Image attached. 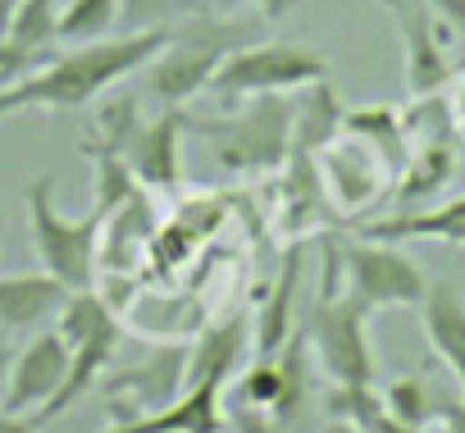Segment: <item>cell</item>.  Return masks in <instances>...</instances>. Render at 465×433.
Segmentation results:
<instances>
[{"mask_svg": "<svg viewBox=\"0 0 465 433\" xmlns=\"http://www.w3.org/2000/svg\"><path fill=\"white\" fill-rule=\"evenodd\" d=\"M238 397H242V406L270 415L283 397V356H256V365L238 383Z\"/></svg>", "mask_w": 465, "mask_h": 433, "instance_id": "f546056e", "label": "cell"}, {"mask_svg": "<svg viewBox=\"0 0 465 433\" xmlns=\"http://www.w3.org/2000/svg\"><path fill=\"white\" fill-rule=\"evenodd\" d=\"M247 37H252V19L247 15H219V10L169 28V42L142 69L151 101H160V105H187L192 96H201L210 87V78L219 74V64L232 51L247 46Z\"/></svg>", "mask_w": 465, "mask_h": 433, "instance_id": "3957f363", "label": "cell"}, {"mask_svg": "<svg viewBox=\"0 0 465 433\" xmlns=\"http://www.w3.org/2000/svg\"><path fill=\"white\" fill-rule=\"evenodd\" d=\"M342 133L365 137V142L388 160V169L401 178V169H406V160H411V137H406V128H401V110H397V105H356V110H347Z\"/></svg>", "mask_w": 465, "mask_h": 433, "instance_id": "7402d4cb", "label": "cell"}, {"mask_svg": "<svg viewBox=\"0 0 465 433\" xmlns=\"http://www.w3.org/2000/svg\"><path fill=\"white\" fill-rule=\"evenodd\" d=\"M292 105H297V123H292V151L302 155H315L320 146H329L338 133H342V101L333 92V83H311L302 92H292Z\"/></svg>", "mask_w": 465, "mask_h": 433, "instance_id": "44dd1931", "label": "cell"}, {"mask_svg": "<svg viewBox=\"0 0 465 433\" xmlns=\"http://www.w3.org/2000/svg\"><path fill=\"white\" fill-rule=\"evenodd\" d=\"M55 28H60V0H24V5L15 10V19H10V28H5V37L19 51L46 60V51L60 42Z\"/></svg>", "mask_w": 465, "mask_h": 433, "instance_id": "83f0119b", "label": "cell"}, {"mask_svg": "<svg viewBox=\"0 0 465 433\" xmlns=\"http://www.w3.org/2000/svg\"><path fill=\"white\" fill-rule=\"evenodd\" d=\"M456 123H460V142H465V74H460V92H456Z\"/></svg>", "mask_w": 465, "mask_h": 433, "instance_id": "8d00e7d4", "label": "cell"}, {"mask_svg": "<svg viewBox=\"0 0 465 433\" xmlns=\"http://www.w3.org/2000/svg\"><path fill=\"white\" fill-rule=\"evenodd\" d=\"M247 351H252V324H247V315H232L223 324H210L187 347V388H201V383L228 388L232 374L242 369Z\"/></svg>", "mask_w": 465, "mask_h": 433, "instance_id": "9a60e30c", "label": "cell"}, {"mask_svg": "<svg viewBox=\"0 0 465 433\" xmlns=\"http://www.w3.org/2000/svg\"><path fill=\"white\" fill-rule=\"evenodd\" d=\"M69 301V288L60 279L42 274H10L0 279V329L10 333H28L42 329L46 320L60 315V306Z\"/></svg>", "mask_w": 465, "mask_h": 433, "instance_id": "ac0fdd59", "label": "cell"}, {"mask_svg": "<svg viewBox=\"0 0 465 433\" xmlns=\"http://www.w3.org/2000/svg\"><path fill=\"white\" fill-rule=\"evenodd\" d=\"M164 42L169 28H151V33H119L87 46H69L64 55H46L37 69L0 87V119L28 114V110H51V114L83 110L96 96L114 92L124 78L142 74Z\"/></svg>", "mask_w": 465, "mask_h": 433, "instance_id": "6da1fadb", "label": "cell"}, {"mask_svg": "<svg viewBox=\"0 0 465 433\" xmlns=\"http://www.w3.org/2000/svg\"><path fill=\"white\" fill-rule=\"evenodd\" d=\"M383 5H388V10H392V5H397V0H383Z\"/></svg>", "mask_w": 465, "mask_h": 433, "instance_id": "ab89813d", "label": "cell"}, {"mask_svg": "<svg viewBox=\"0 0 465 433\" xmlns=\"http://www.w3.org/2000/svg\"><path fill=\"white\" fill-rule=\"evenodd\" d=\"M15 356H19V347H15V333H10V329H0V392H5V383H10Z\"/></svg>", "mask_w": 465, "mask_h": 433, "instance_id": "e575fe53", "label": "cell"}, {"mask_svg": "<svg viewBox=\"0 0 465 433\" xmlns=\"http://www.w3.org/2000/svg\"><path fill=\"white\" fill-rule=\"evenodd\" d=\"M24 5V0H0V33L10 28V19H15V10Z\"/></svg>", "mask_w": 465, "mask_h": 433, "instance_id": "74e56055", "label": "cell"}, {"mask_svg": "<svg viewBox=\"0 0 465 433\" xmlns=\"http://www.w3.org/2000/svg\"><path fill=\"white\" fill-rule=\"evenodd\" d=\"M252 5H256L265 19H283V15L297 5V0H214L219 15H242V10H252Z\"/></svg>", "mask_w": 465, "mask_h": 433, "instance_id": "1f68e13d", "label": "cell"}, {"mask_svg": "<svg viewBox=\"0 0 465 433\" xmlns=\"http://www.w3.org/2000/svg\"><path fill=\"white\" fill-rule=\"evenodd\" d=\"M114 351H119V320H110L105 329H96L92 338H83L78 347H69V374H64L60 392H55L33 419H37V424H51V419L69 415V410L101 383V374H105V365L114 360Z\"/></svg>", "mask_w": 465, "mask_h": 433, "instance_id": "2e32d148", "label": "cell"}, {"mask_svg": "<svg viewBox=\"0 0 465 433\" xmlns=\"http://www.w3.org/2000/svg\"><path fill=\"white\" fill-rule=\"evenodd\" d=\"M69 374V347L55 329L46 333H33L19 356H15V369H10V383L0 392V406L15 410V415H37L64 383Z\"/></svg>", "mask_w": 465, "mask_h": 433, "instance_id": "8fae6325", "label": "cell"}, {"mask_svg": "<svg viewBox=\"0 0 465 433\" xmlns=\"http://www.w3.org/2000/svg\"><path fill=\"white\" fill-rule=\"evenodd\" d=\"M460 169V142H429V146H411V160L401 169V178L392 182L397 192V210H420L429 205V196H438Z\"/></svg>", "mask_w": 465, "mask_h": 433, "instance_id": "d6986e66", "label": "cell"}, {"mask_svg": "<svg viewBox=\"0 0 465 433\" xmlns=\"http://www.w3.org/2000/svg\"><path fill=\"white\" fill-rule=\"evenodd\" d=\"M42 60L37 55H28V51H19L5 33H0V87H5V83H15V78H24L28 69H37Z\"/></svg>", "mask_w": 465, "mask_h": 433, "instance_id": "4dcf8cb0", "label": "cell"}, {"mask_svg": "<svg viewBox=\"0 0 465 433\" xmlns=\"http://www.w3.org/2000/svg\"><path fill=\"white\" fill-rule=\"evenodd\" d=\"M114 24H119V0H64L55 37L69 46H87V42L110 37Z\"/></svg>", "mask_w": 465, "mask_h": 433, "instance_id": "4316f807", "label": "cell"}, {"mask_svg": "<svg viewBox=\"0 0 465 433\" xmlns=\"http://www.w3.org/2000/svg\"><path fill=\"white\" fill-rule=\"evenodd\" d=\"M424 5L447 24V33H451V37H460V42H465V0H424Z\"/></svg>", "mask_w": 465, "mask_h": 433, "instance_id": "836d02e7", "label": "cell"}, {"mask_svg": "<svg viewBox=\"0 0 465 433\" xmlns=\"http://www.w3.org/2000/svg\"><path fill=\"white\" fill-rule=\"evenodd\" d=\"M42 424L33 419V415H15V410H5L0 406V433H37Z\"/></svg>", "mask_w": 465, "mask_h": 433, "instance_id": "d590c367", "label": "cell"}, {"mask_svg": "<svg viewBox=\"0 0 465 433\" xmlns=\"http://www.w3.org/2000/svg\"><path fill=\"white\" fill-rule=\"evenodd\" d=\"M324 433H361L356 424H347V419H329V428Z\"/></svg>", "mask_w": 465, "mask_h": 433, "instance_id": "f35d334b", "label": "cell"}, {"mask_svg": "<svg viewBox=\"0 0 465 433\" xmlns=\"http://www.w3.org/2000/svg\"><path fill=\"white\" fill-rule=\"evenodd\" d=\"M214 15V0H119L124 33H151V28H178L187 19Z\"/></svg>", "mask_w": 465, "mask_h": 433, "instance_id": "484cf974", "label": "cell"}, {"mask_svg": "<svg viewBox=\"0 0 465 433\" xmlns=\"http://www.w3.org/2000/svg\"><path fill=\"white\" fill-rule=\"evenodd\" d=\"M297 283H302V251L292 247V251L283 256L279 283L270 288V297H265V301H261V310H256V324H252V351H256V356H279V351L292 342Z\"/></svg>", "mask_w": 465, "mask_h": 433, "instance_id": "ffe728a7", "label": "cell"}, {"mask_svg": "<svg viewBox=\"0 0 465 433\" xmlns=\"http://www.w3.org/2000/svg\"><path fill=\"white\" fill-rule=\"evenodd\" d=\"M183 388H187V347L164 342L142 365L114 374L105 383V397L114 401L110 410H114V424H119V419H133V415L169 406L173 397H183Z\"/></svg>", "mask_w": 465, "mask_h": 433, "instance_id": "30bf717a", "label": "cell"}, {"mask_svg": "<svg viewBox=\"0 0 465 433\" xmlns=\"http://www.w3.org/2000/svg\"><path fill=\"white\" fill-rule=\"evenodd\" d=\"M105 433H223V388L219 383L183 388V397H173L169 406L119 419Z\"/></svg>", "mask_w": 465, "mask_h": 433, "instance_id": "4fadbf2b", "label": "cell"}, {"mask_svg": "<svg viewBox=\"0 0 465 433\" xmlns=\"http://www.w3.org/2000/svg\"><path fill=\"white\" fill-rule=\"evenodd\" d=\"M383 406L401 419V424H411V428H424L433 415H438V392L429 388V379H420V374H406V379H392L388 388H383Z\"/></svg>", "mask_w": 465, "mask_h": 433, "instance_id": "f1b7e54d", "label": "cell"}, {"mask_svg": "<svg viewBox=\"0 0 465 433\" xmlns=\"http://www.w3.org/2000/svg\"><path fill=\"white\" fill-rule=\"evenodd\" d=\"M183 137H187L183 105H164L155 119H142V128L128 142V164L142 187H151V192L183 187Z\"/></svg>", "mask_w": 465, "mask_h": 433, "instance_id": "7c38bea8", "label": "cell"}, {"mask_svg": "<svg viewBox=\"0 0 465 433\" xmlns=\"http://www.w3.org/2000/svg\"><path fill=\"white\" fill-rule=\"evenodd\" d=\"M292 96H252L242 105H228L223 114H187V133L205 137L214 164L232 178L279 173L292 155Z\"/></svg>", "mask_w": 465, "mask_h": 433, "instance_id": "7a4b0ae2", "label": "cell"}, {"mask_svg": "<svg viewBox=\"0 0 465 433\" xmlns=\"http://www.w3.org/2000/svg\"><path fill=\"white\" fill-rule=\"evenodd\" d=\"M28 233H33V251L42 261V270L51 279H60L69 292L96 288V265H101V229L105 214L87 210L83 220H69V214L55 210V178L42 173L28 182Z\"/></svg>", "mask_w": 465, "mask_h": 433, "instance_id": "5b68a950", "label": "cell"}, {"mask_svg": "<svg viewBox=\"0 0 465 433\" xmlns=\"http://www.w3.org/2000/svg\"><path fill=\"white\" fill-rule=\"evenodd\" d=\"M338 242L324 238V288L311 310V347L338 388H374V347L365 333L370 306L351 288H338Z\"/></svg>", "mask_w": 465, "mask_h": 433, "instance_id": "277c9868", "label": "cell"}, {"mask_svg": "<svg viewBox=\"0 0 465 433\" xmlns=\"http://www.w3.org/2000/svg\"><path fill=\"white\" fill-rule=\"evenodd\" d=\"M361 238H379V242H451L465 247V192L442 201V205H420V210H397L388 220L374 224H356Z\"/></svg>", "mask_w": 465, "mask_h": 433, "instance_id": "5bb4252c", "label": "cell"}, {"mask_svg": "<svg viewBox=\"0 0 465 433\" xmlns=\"http://www.w3.org/2000/svg\"><path fill=\"white\" fill-rule=\"evenodd\" d=\"M315 164H320L324 196L333 201V210L342 214V220H361V214H370L383 196H392V182H397L388 160L356 133H338L329 146H320Z\"/></svg>", "mask_w": 465, "mask_h": 433, "instance_id": "ba28073f", "label": "cell"}, {"mask_svg": "<svg viewBox=\"0 0 465 433\" xmlns=\"http://www.w3.org/2000/svg\"><path fill=\"white\" fill-rule=\"evenodd\" d=\"M442 433H465V392H451V397H438V415Z\"/></svg>", "mask_w": 465, "mask_h": 433, "instance_id": "d6a6232c", "label": "cell"}, {"mask_svg": "<svg viewBox=\"0 0 465 433\" xmlns=\"http://www.w3.org/2000/svg\"><path fill=\"white\" fill-rule=\"evenodd\" d=\"M338 261L347 274V288L370 306V310H420L429 279L424 270L401 251V242H379V238H333Z\"/></svg>", "mask_w": 465, "mask_h": 433, "instance_id": "52a82bcc", "label": "cell"}, {"mask_svg": "<svg viewBox=\"0 0 465 433\" xmlns=\"http://www.w3.org/2000/svg\"><path fill=\"white\" fill-rule=\"evenodd\" d=\"M83 155L92 160V210H101L105 220L128 201V196H137V173H133V164H128V155L124 151H110V146H92V142H83Z\"/></svg>", "mask_w": 465, "mask_h": 433, "instance_id": "603a6c76", "label": "cell"}, {"mask_svg": "<svg viewBox=\"0 0 465 433\" xmlns=\"http://www.w3.org/2000/svg\"><path fill=\"white\" fill-rule=\"evenodd\" d=\"M397 33H401V55H406V92L411 96H429L442 92L456 78V60L447 55V24L424 5V0H397L392 5Z\"/></svg>", "mask_w": 465, "mask_h": 433, "instance_id": "9c48e42d", "label": "cell"}, {"mask_svg": "<svg viewBox=\"0 0 465 433\" xmlns=\"http://www.w3.org/2000/svg\"><path fill=\"white\" fill-rule=\"evenodd\" d=\"M324 410H329L333 419L356 424L361 433H424V428L401 424V419L383 406V392H374V388H338V383H333Z\"/></svg>", "mask_w": 465, "mask_h": 433, "instance_id": "cb8c5ba5", "label": "cell"}, {"mask_svg": "<svg viewBox=\"0 0 465 433\" xmlns=\"http://www.w3.org/2000/svg\"><path fill=\"white\" fill-rule=\"evenodd\" d=\"M420 324H424V342L433 347V356L451 369L456 388L465 392V301L451 283H429L424 301H420Z\"/></svg>", "mask_w": 465, "mask_h": 433, "instance_id": "e0dca14e", "label": "cell"}, {"mask_svg": "<svg viewBox=\"0 0 465 433\" xmlns=\"http://www.w3.org/2000/svg\"><path fill=\"white\" fill-rule=\"evenodd\" d=\"M329 78V60L306 46V42H261V46H242L232 51L219 74L210 78V96L228 110V105H242L252 96H292L311 83Z\"/></svg>", "mask_w": 465, "mask_h": 433, "instance_id": "8992f818", "label": "cell"}, {"mask_svg": "<svg viewBox=\"0 0 465 433\" xmlns=\"http://www.w3.org/2000/svg\"><path fill=\"white\" fill-rule=\"evenodd\" d=\"M401 128H406L411 146H429V142H460L456 105H451L442 92L411 96V101L401 105Z\"/></svg>", "mask_w": 465, "mask_h": 433, "instance_id": "d4e9b609", "label": "cell"}]
</instances>
